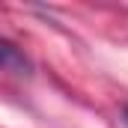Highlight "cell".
<instances>
[{"mask_svg":"<svg viewBox=\"0 0 128 128\" xmlns=\"http://www.w3.org/2000/svg\"><path fill=\"white\" fill-rule=\"evenodd\" d=\"M122 113H125V119H128V107H125V110H122Z\"/></svg>","mask_w":128,"mask_h":128,"instance_id":"cell-2","label":"cell"},{"mask_svg":"<svg viewBox=\"0 0 128 128\" xmlns=\"http://www.w3.org/2000/svg\"><path fill=\"white\" fill-rule=\"evenodd\" d=\"M0 72H9V74H18V78H30L33 74V63L30 57L6 36H0Z\"/></svg>","mask_w":128,"mask_h":128,"instance_id":"cell-1","label":"cell"}]
</instances>
